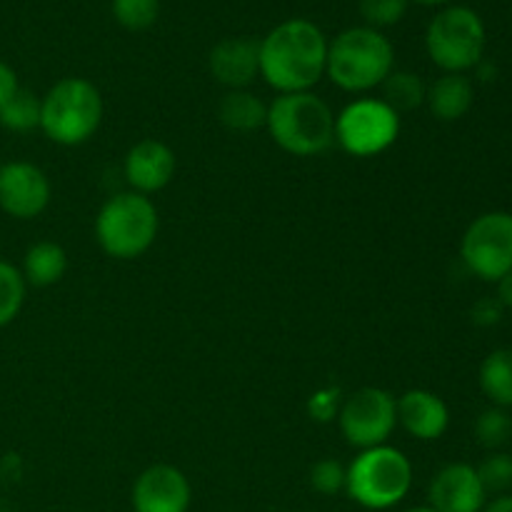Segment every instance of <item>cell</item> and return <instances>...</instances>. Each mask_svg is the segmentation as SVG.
Segmentation results:
<instances>
[{
  "instance_id": "26",
  "label": "cell",
  "mask_w": 512,
  "mask_h": 512,
  "mask_svg": "<svg viewBox=\"0 0 512 512\" xmlns=\"http://www.w3.org/2000/svg\"><path fill=\"white\" fill-rule=\"evenodd\" d=\"M478 478L483 483L485 493L503 495L512 490V455L510 453H493L478 465Z\"/></svg>"
},
{
  "instance_id": "30",
  "label": "cell",
  "mask_w": 512,
  "mask_h": 512,
  "mask_svg": "<svg viewBox=\"0 0 512 512\" xmlns=\"http://www.w3.org/2000/svg\"><path fill=\"white\" fill-rule=\"evenodd\" d=\"M18 90H20L18 75H15V70L10 68L8 63H3V60H0V108H3V105L8 103V100L13 98Z\"/></svg>"
},
{
  "instance_id": "25",
  "label": "cell",
  "mask_w": 512,
  "mask_h": 512,
  "mask_svg": "<svg viewBox=\"0 0 512 512\" xmlns=\"http://www.w3.org/2000/svg\"><path fill=\"white\" fill-rule=\"evenodd\" d=\"M160 15V0H113V18L130 33L153 28Z\"/></svg>"
},
{
  "instance_id": "11",
  "label": "cell",
  "mask_w": 512,
  "mask_h": 512,
  "mask_svg": "<svg viewBox=\"0 0 512 512\" xmlns=\"http://www.w3.org/2000/svg\"><path fill=\"white\" fill-rule=\"evenodd\" d=\"M50 205V180L28 160L0 165V210L15 220H33Z\"/></svg>"
},
{
  "instance_id": "2",
  "label": "cell",
  "mask_w": 512,
  "mask_h": 512,
  "mask_svg": "<svg viewBox=\"0 0 512 512\" xmlns=\"http://www.w3.org/2000/svg\"><path fill=\"white\" fill-rule=\"evenodd\" d=\"M393 70L395 50L383 30L358 25L328 40L325 75L345 93H368L380 88Z\"/></svg>"
},
{
  "instance_id": "36",
  "label": "cell",
  "mask_w": 512,
  "mask_h": 512,
  "mask_svg": "<svg viewBox=\"0 0 512 512\" xmlns=\"http://www.w3.org/2000/svg\"><path fill=\"white\" fill-rule=\"evenodd\" d=\"M0 165H3V163H0Z\"/></svg>"
},
{
  "instance_id": "12",
  "label": "cell",
  "mask_w": 512,
  "mask_h": 512,
  "mask_svg": "<svg viewBox=\"0 0 512 512\" xmlns=\"http://www.w3.org/2000/svg\"><path fill=\"white\" fill-rule=\"evenodd\" d=\"M193 490L183 470L158 463L145 468L133 485L135 512H188Z\"/></svg>"
},
{
  "instance_id": "18",
  "label": "cell",
  "mask_w": 512,
  "mask_h": 512,
  "mask_svg": "<svg viewBox=\"0 0 512 512\" xmlns=\"http://www.w3.org/2000/svg\"><path fill=\"white\" fill-rule=\"evenodd\" d=\"M65 270H68V255H65L63 245L53 243V240H40L28 248L20 273H23L25 283L33 288H50L63 280Z\"/></svg>"
},
{
  "instance_id": "8",
  "label": "cell",
  "mask_w": 512,
  "mask_h": 512,
  "mask_svg": "<svg viewBox=\"0 0 512 512\" xmlns=\"http://www.w3.org/2000/svg\"><path fill=\"white\" fill-rule=\"evenodd\" d=\"M400 135V115L380 98H358L335 115V143L353 158L385 153Z\"/></svg>"
},
{
  "instance_id": "23",
  "label": "cell",
  "mask_w": 512,
  "mask_h": 512,
  "mask_svg": "<svg viewBox=\"0 0 512 512\" xmlns=\"http://www.w3.org/2000/svg\"><path fill=\"white\" fill-rule=\"evenodd\" d=\"M25 293H28V283L20 268L0 258V328L18 318L25 305Z\"/></svg>"
},
{
  "instance_id": "1",
  "label": "cell",
  "mask_w": 512,
  "mask_h": 512,
  "mask_svg": "<svg viewBox=\"0 0 512 512\" xmlns=\"http://www.w3.org/2000/svg\"><path fill=\"white\" fill-rule=\"evenodd\" d=\"M325 65L328 38L313 20L290 18L260 40V75L280 95L308 93L325 75Z\"/></svg>"
},
{
  "instance_id": "24",
  "label": "cell",
  "mask_w": 512,
  "mask_h": 512,
  "mask_svg": "<svg viewBox=\"0 0 512 512\" xmlns=\"http://www.w3.org/2000/svg\"><path fill=\"white\" fill-rule=\"evenodd\" d=\"M475 438L483 448L500 450L512 440V418L505 408H488L475 420Z\"/></svg>"
},
{
  "instance_id": "34",
  "label": "cell",
  "mask_w": 512,
  "mask_h": 512,
  "mask_svg": "<svg viewBox=\"0 0 512 512\" xmlns=\"http://www.w3.org/2000/svg\"><path fill=\"white\" fill-rule=\"evenodd\" d=\"M413 3H420V5H445V3H450V0H413Z\"/></svg>"
},
{
  "instance_id": "35",
  "label": "cell",
  "mask_w": 512,
  "mask_h": 512,
  "mask_svg": "<svg viewBox=\"0 0 512 512\" xmlns=\"http://www.w3.org/2000/svg\"><path fill=\"white\" fill-rule=\"evenodd\" d=\"M405 512H438V510H433V508H430V505H418V508H410V510H405Z\"/></svg>"
},
{
  "instance_id": "5",
  "label": "cell",
  "mask_w": 512,
  "mask_h": 512,
  "mask_svg": "<svg viewBox=\"0 0 512 512\" xmlns=\"http://www.w3.org/2000/svg\"><path fill=\"white\" fill-rule=\"evenodd\" d=\"M160 218L153 200L128 190L105 200L95 218V240L115 260H135L153 248Z\"/></svg>"
},
{
  "instance_id": "21",
  "label": "cell",
  "mask_w": 512,
  "mask_h": 512,
  "mask_svg": "<svg viewBox=\"0 0 512 512\" xmlns=\"http://www.w3.org/2000/svg\"><path fill=\"white\" fill-rule=\"evenodd\" d=\"M380 88H383L380 100H385L398 115L425 105V95H428V85L423 83V78L410 70H393Z\"/></svg>"
},
{
  "instance_id": "28",
  "label": "cell",
  "mask_w": 512,
  "mask_h": 512,
  "mask_svg": "<svg viewBox=\"0 0 512 512\" xmlns=\"http://www.w3.org/2000/svg\"><path fill=\"white\" fill-rule=\"evenodd\" d=\"M310 485L320 495H338L345 490V468L333 458L318 460L310 468Z\"/></svg>"
},
{
  "instance_id": "22",
  "label": "cell",
  "mask_w": 512,
  "mask_h": 512,
  "mask_svg": "<svg viewBox=\"0 0 512 512\" xmlns=\"http://www.w3.org/2000/svg\"><path fill=\"white\" fill-rule=\"evenodd\" d=\"M0 125L10 133H30L40 128V98L30 90L20 88L8 103L0 108Z\"/></svg>"
},
{
  "instance_id": "31",
  "label": "cell",
  "mask_w": 512,
  "mask_h": 512,
  "mask_svg": "<svg viewBox=\"0 0 512 512\" xmlns=\"http://www.w3.org/2000/svg\"><path fill=\"white\" fill-rule=\"evenodd\" d=\"M310 408H313V415L318 420H330L335 415V410H338V405H335V400L330 398L328 393H318V395H313V403H310Z\"/></svg>"
},
{
  "instance_id": "32",
  "label": "cell",
  "mask_w": 512,
  "mask_h": 512,
  "mask_svg": "<svg viewBox=\"0 0 512 512\" xmlns=\"http://www.w3.org/2000/svg\"><path fill=\"white\" fill-rule=\"evenodd\" d=\"M480 512H512V493H503V495H495L493 500L483 505Z\"/></svg>"
},
{
  "instance_id": "6",
  "label": "cell",
  "mask_w": 512,
  "mask_h": 512,
  "mask_svg": "<svg viewBox=\"0 0 512 512\" xmlns=\"http://www.w3.org/2000/svg\"><path fill=\"white\" fill-rule=\"evenodd\" d=\"M413 488V465L390 445L360 450L345 468V493L368 510H388L403 503Z\"/></svg>"
},
{
  "instance_id": "16",
  "label": "cell",
  "mask_w": 512,
  "mask_h": 512,
  "mask_svg": "<svg viewBox=\"0 0 512 512\" xmlns=\"http://www.w3.org/2000/svg\"><path fill=\"white\" fill-rule=\"evenodd\" d=\"M398 423L423 443L443 438L450 425V410L440 395L430 390H408L395 400Z\"/></svg>"
},
{
  "instance_id": "10",
  "label": "cell",
  "mask_w": 512,
  "mask_h": 512,
  "mask_svg": "<svg viewBox=\"0 0 512 512\" xmlns=\"http://www.w3.org/2000/svg\"><path fill=\"white\" fill-rule=\"evenodd\" d=\"M340 433L348 445L360 450L388 445L395 425L398 408L395 398L383 388H360L350 395L338 410Z\"/></svg>"
},
{
  "instance_id": "4",
  "label": "cell",
  "mask_w": 512,
  "mask_h": 512,
  "mask_svg": "<svg viewBox=\"0 0 512 512\" xmlns=\"http://www.w3.org/2000/svg\"><path fill=\"white\" fill-rule=\"evenodd\" d=\"M103 123V95L90 80L63 78L40 98V130L58 145H83Z\"/></svg>"
},
{
  "instance_id": "17",
  "label": "cell",
  "mask_w": 512,
  "mask_h": 512,
  "mask_svg": "<svg viewBox=\"0 0 512 512\" xmlns=\"http://www.w3.org/2000/svg\"><path fill=\"white\" fill-rule=\"evenodd\" d=\"M473 100V83L463 73H443L435 83L428 85V95H425L430 113L443 123H455V120L465 118L473 108Z\"/></svg>"
},
{
  "instance_id": "14",
  "label": "cell",
  "mask_w": 512,
  "mask_h": 512,
  "mask_svg": "<svg viewBox=\"0 0 512 512\" xmlns=\"http://www.w3.org/2000/svg\"><path fill=\"white\" fill-rule=\"evenodd\" d=\"M210 75L228 90H248L260 75V40L248 35L223 38L208 55Z\"/></svg>"
},
{
  "instance_id": "9",
  "label": "cell",
  "mask_w": 512,
  "mask_h": 512,
  "mask_svg": "<svg viewBox=\"0 0 512 512\" xmlns=\"http://www.w3.org/2000/svg\"><path fill=\"white\" fill-rule=\"evenodd\" d=\"M460 258L485 283L505 278L512 270V213L493 210L475 218L463 235Z\"/></svg>"
},
{
  "instance_id": "27",
  "label": "cell",
  "mask_w": 512,
  "mask_h": 512,
  "mask_svg": "<svg viewBox=\"0 0 512 512\" xmlns=\"http://www.w3.org/2000/svg\"><path fill=\"white\" fill-rule=\"evenodd\" d=\"M408 5L410 0H360V15L368 28L383 30L400 23L408 13Z\"/></svg>"
},
{
  "instance_id": "13",
  "label": "cell",
  "mask_w": 512,
  "mask_h": 512,
  "mask_svg": "<svg viewBox=\"0 0 512 512\" xmlns=\"http://www.w3.org/2000/svg\"><path fill=\"white\" fill-rule=\"evenodd\" d=\"M478 470L468 463H450L435 473L428 488L430 508L438 512H480L488 503Z\"/></svg>"
},
{
  "instance_id": "20",
  "label": "cell",
  "mask_w": 512,
  "mask_h": 512,
  "mask_svg": "<svg viewBox=\"0 0 512 512\" xmlns=\"http://www.w3.org/2000/svg\"><path fill=\"white\" fill-rule=\"evenodd\" d=\"M478 380L495 408H512V348L493 350L480 365Z\"/></svg>"
},
{
  "instance_id": "19",
  "label": "cell",
  "mask_w": 512,
  "mask_h": 512,
  "mask_svg": "<svg viewBox=\"0 0 512 512\" xmlns=\"http://www.w3.org/2000/svg\"><path fill=\"white\" fill-rule=\"evenodd\" d=\"M218 118L233 133H253L265 128L268 105L250 90H228L218 105Z\"/></svg>"
},
{
  "instance_id": "29",
  "label": "cell",
  "mask_w": 512,
  "mask_h": 512,
  "mask_svg": "<svg viewBox=\"0 0 512 512\" xmlns=\"http://www.w3.org/2000/svg\"><path fill=\"white\" fill-rule=\"evenodd\" d=\"M503 305H500L498 298H483L473 305L470 315H473V323L480 325V328H493L503 320Z\"/></svg>"
},
{
  "instance_id": "15",
  "label": "cell",
  "mask_w": 512,
  "mask_h": 512,
  "mask_svg": "<svg viewBox=\"0 0 512 512\" xmlns=\"http://www.w3.org/2000/svg\"><path fill=\"white\" fill-rule=\"evenodd\" d=\"M123 170L133 193H158L173 180L175 153L170 150V145L155 138H145L128 150Z\"/></svg>"
},
{
  "instance_id": "33",
  "label": "cell",
  "mask_w": 512,
  "mask_h": 512,
  "mask_svg": "<svg viewBox=\"0 0 512 512\" xmlns=\"http://www.w3.org/2000/svg\"><path fill=\"white\" fill-rule=\"evenodd\" d=\"M498 300L503 308L512 310V270L505 278L498 280Z\"/></svg>"
},
{
  "instance_id": "3",
  "label": "cell",
  "mask_w": 512,
  "mask_h": 512,
  "mask_svg": "<svg viewBox=\"0 0 512 512\" xmlns=\"http://www.w3.org/2000/svg\"><path fill=\"white\" fill-rule=\"evenodd\" d=\"M270 138L290 155L313 158L335 143V115L315 93H285L268 105Z\"/></svg>"
},
{
  "instance_id": "7",
  "label": "cell",
  "mask_w": 512,
  "mask_h": 512,
  "mask_svg": "<svg viewBox=\"0 0 512 512\" xmlns=\"http://www.w3.org/2000/svg\"><path fill=\"white\" fill-rule=\"evenodd\" d=\"M425 48L443 73H468L483 63L485 25L473 8L450 5L428 25Z\"/></svg>"
}]
</instances>
